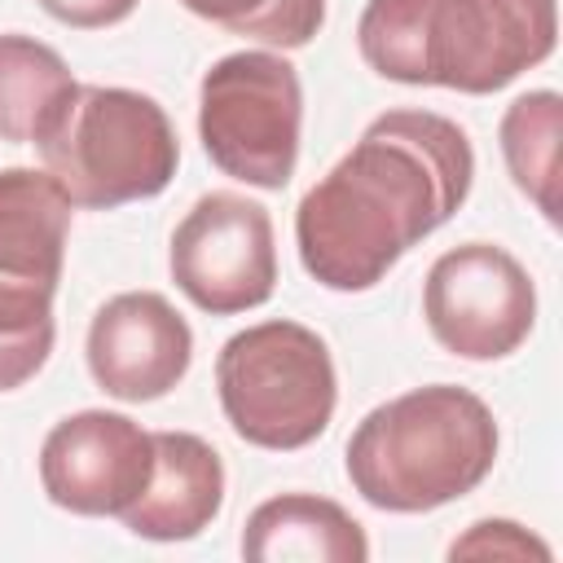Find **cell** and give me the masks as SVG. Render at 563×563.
<instances>
[{"mask_svg": "<svg viewBox=\"0 0 563 563\" xmlns=\"http://www.w3.org/2000/svg\"><path fill=\"white\" fill-rule=\"evenodd\" d=\"M471 180L475 150L453 119L387 110L299 198V264L325 290H369L409 246L453 220Z\"/></svg>", "mask_w": 563, "mask_h": 563, "instance_id": "6da1fadb", "label": "cell"}, {"mask_svg": "<svg viewBox=\"0 0 563 563\" xmlns=\"http://www.w3.org/2000/svg\"><path fill=\"white\" fill-rule=\"evenodd\" d=\"M554 40V0H369L356 22V48L374 75L471 97L541 66Z\"/></svg>", "mask_w": 563, "mask_h": 563, "instance_id": "7a4b0ae2", "label": "cell"}, {"mask_svg": "<svg viewBox=\"0 0 563 563\" xmlns=\"http://www.w3.org/2000/svg\"><path fill=\"white\" fill-rule=\"evenodd\" d=\"M497 462L493 409L453 383L413 387L369 409L347 440L352 488L387 515L440 510L475 493Z\"/></svg>", "mask_w": 563, "mask_h": 563, "instance_id": "3957f363", "label": "cell"}, {"mask_svg": "<svg viewBox=\"0 0 563 563\" xmlns=\"http://www.w3.org/2000/svg\"><path fill=\"white\" fill-rule=\"evenodd\" d=\"M44 172L84 211H114L172 185L180 141L167 110L136 88L79 84L40 132Z\"/></svg>", "mask_w": 563, "mask_h": 563, "instance_id": "277c9868", "label": "cell"}, {"mask_svg": "<svg viewBox=\"0 0 563 563\" xmlns=\"http://www.w3.org/2000/svg\"><path fill=\"white\" fill-rule=\"evenodd\" d=\"M216 391L229 427L273 453L325 435L339 378L325 339L299 321H260L238 330L216 356Z\"/></svg>", "mask_w": 563, "mask_h": 563, "instance_id": "5b68a950", "label": "cell"}, {"mask_svg": "<svg viewBox=\"0 0 563 563\" xmlns=\"http://www.w3.org/2000/svg\"><path fill=\"white\" fill-rule=\"evenodd\" d=\"M70 211L75 202L48 172H0V391L35 378L53 352Z\"/></svg>", "mask_w": 563, "mask_h": 563, "instance_id": "8992f818", "label": "cell"}, {"mask_svg": "<svg viewBox=\"0 0 563 563\" xmlns=\"http://www.w3.org/2000/svg\"><path fill=\"white\" fill-rule=\"evenodd\" d=\"M303 88L282 53L242 48L220 57L198 88V136L207 158L255 189H286L299 163Z\"/></svg>", "mask_w": 563, "mask_h": 563, "instance_id": "52a82bcc", "label": "cell"}, {"mask_svg": "<svg viewBox=\"0 0 563 563\" xmlns=\"http://www.w3.org/2000/svg\"><path fill=\"white\" fill-rule=\"evenodd\" d=\"M422 317L444 352L501 361L519 352L537 325V286L506 246L462 242L427 268Z\"/></svg>", "mask_w": 563, "mask_h": 563, "instance_id": "ba28073f", "label": "cell"}, {"mask_svg": "<svg viewBox=\"0 0 563 563\" xmlns=\"http://www.w3.org/2000/svg\"><path fill=\"white\" fill-rule=\"evenodd\" d=\"M167 264L180 295L211 317L260 308L277 290L273 220L246 194H202L176 224Z\"/></svg>", "mask_w": 563, "mask_h": 563, "instance_id": "9c48e42d", "label": "cell"}, {"mask_svg": "<svg viewBox=\"0 0 563 563\" xmlns=\"http://www.w3.org/2000/svg\"><path fill=\"white\" fill-rule=\"evenodd\" d=\"M154 435L128 413L84 409L40 444V484L70 515H123L150 484Z\"/></svg>", "mask_w": 563, "mask_h": 563, "instance_id": "30bf717a", "label": "cell"}, {"mask_svg": "<svg viewBox=\"0 0 563 563\" xmlns=\"http://www.w3.org/2000/svg\"><path fill=\"white\" fill-rule=\"evenodd\" d=\"M189 361L194 330L158 290H123L88 325V374L114 400L167 396L189 374Z\"/></svg>", "mask_w": 563, "mask_h": 563, "instance_id": "8fae6325", "label": "cell"}, {"mask_svg": "<svg viewBox=\"0 0 563 563\" xmlns=\"http://www.w3.org/2000/svg\"><path fill=\"white\" fill-rule=\"evenodd\" d=\"M154 471L145 493L119 515L128 532L145 541H189L224 506V462L194 431H150Z\"/></svg>", "mask_w": 563, "mask_h": 563, "instance_id": "7c38bea8", "label": "cell"}, {"mask_svg": "<svg viewBox=\"0 0 563 563\" xmlns=\"http://www.w3.org/2000/svg\"><path fill=\"white\" fill-rule=\"evenodd\" d=\"M242 559L251 563H365V528L330 497L282 493L260 501L242 528Z\"/></svg>", "mask_w": 563, "mask_h": 563, "instance_id": "4fadbf2b", "label": "cell"}, {"mask_svg": "<svg viewBox=\"0 0 563 563\" xmlns=\"http://www.w3.org/2000/svg\"><path fill=\"white\" fill-rule=\"evenodd\" d=\"M75 88L57 48L35 35H0V141L35 145Z\"/></svg>", "mask_w": 563, "mask_h": 563, "instance_id": "5bb4252c", "label": "cell"}, {"mask_svg": "<svg viewBox=\"0 0 563 563\" xmlns=\"http://www.w3.org/2000/svg\"><path fill=\"white\" fill-rule=\"evenodd\" d=\"M559 123H563V101L550 88L523 92L506 106L497 141H501V158L519 185V194H528L537 202V211L554 224L559 220Z\"/></svg>", "mask_w": 563, "mask_h": 563, "instance_id": "9a60e30c", "label": "cell"}, {"mask_svg": "<svg viewBox=\"0 0 563 563\" xmlns=\"http://www.w3.org/2000/svg\"><path fill=\"white\" fill-rule=\"evenodd\" d=\"M180 4L229 35L264 40L277 48H303L325 22V0H180Z\"/></svg>", "mask_w": 563, "mask_h": 563, "instance_id": "2e32d148", "label": "cell"}, {"mask_svg": "<svg viewBox=\"0 0 563 563\" xmlns=\"http://www.w3.org/2000/svg\"><path fill=\"white\" fill-rule=\"evenodd\" d=\"M550 559V545L537 541L528 528H519L515 519H479L471 523L466 537H457L449 545V559Z\"/></svg>", "mask_w": 563, "mask_h": 563, "instance_id": "e0dca14e", "label": "cell"}, {"mask_svg": "<svg viewBox=\"0 0 563 563\" xmlns=\"http://www.w3.org/2000/svg\"><path fill=\"white\" fill-rule=\"evenodd\" d=\"M40 9L75 31H101L123 22L136 9V0H40Z\"/></svg>", "mask_w": 563, "mask_h": 563, "instance_id": "ac0fdd59", "label": "cell"}]
</instances>
